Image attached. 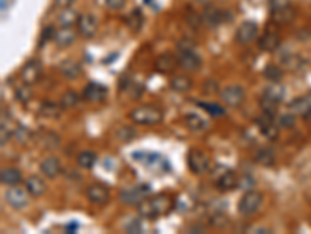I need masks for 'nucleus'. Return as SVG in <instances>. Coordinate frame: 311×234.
<instances>
[{"label":"nucleus","mask_w":311,"mask_h":234,"mask_svg":"<svg viewBox=\"0 0 311 234\" xmlns=\"http://www.w3.org/2000/svg\"><path fill=\"white\" fill-rule=\"evenodd\" d=\"M174 208V200L171 195L159 194L154 197H146L140 205H137V212L142 218L153 220V218L167 215Z\"/></svg>","instance_id":"f257e3e1"},{"label":"nucleus","mask_w":311,"mask_h":234,"mask_svg":"<svg viewBox=\"0 0 311 234\" xmlns=\"http://www.w3.org/2000/svg\"><path fill=\"white\" fill-rule=\"evenodd\" d=\"M129 119L136 125H142V127H153V125H159L163 120V111L160 108L153 106V105H142V106L131 109Z\"/></svg>","instance_id":"f03ea898"},{"label":"nucleus","mask_w":311,"mask_h":234,"mask_svg":"<svg viewBox=\"0 0 311 234\" xmlns=\"http://www.w3.org/2000/svg\"><path fill=\"white\" fill-rule=\"evenodd\" d=\"M187 166L191 174L194 175H204L210 169V158L198 148H191L187 153Z\"/></svg>","instance_id":"7ed1b4c3"},{"label":"nucleus","mask_w":311,"mask_h":234,"mask_svg":"<svg viewBox=\"0 0 311 234\" xmlns=\"http://www.w3.org/2000/svg\"><path fill=\"white\" fill-rule=\"evenodd\" d=\"M261 203H263V195L257 191H248L238 201V212L249 217L261 208Z\"/></svg>","instance_id":"20e7f679"},{"label":"nucleus","mask_w":311,"mask_h":234,"mask_svg":"<svg viewBox=\"0 0 311 234\" xmlns=\"http://www.w3.org/2000/svg\"><path fill=\"white\" fill-rule=\"evenodd\" d=\"M220 97L223 100V103L229 108H238L243 105L244 99H246V94H244V89L238 85H229L226 86L221 92Z\"/></svg>","instance_id":"39448f33"},{"label":"nucleus","mask_w":311,"mask_h":234,"mask_svg":"<svg viewBox=\"0 0 311 234\" xmlns=\"http://www.w3.org/2000/svg\"><path fill=\"white\" fill-rule=\"evenodd\" d=\"M150 192L148 186H134V187H128L120 192V200L128 206H137L146 198V194Z\"/></svg>","instance_id":"423d86ee"},{"label":"nucleus","mask_w":311,"mask_h":234,"mask_svg":"<svg viewBox=\"0 0 311 234\" xmlns=\"http://www.w3.org/2000/svg\"><path fill=\"white\" fill-rule=\"evenodd\" d=\"M86 198L96 206H103L111 198V191L101 183H93L86 189Z\"/></svg>","instance_id":"0eeeda50"},{"label":"nucleus","mask_w":311,"mask_h":234,"mask_svg":"<svg viewBox=\"0 0 311 234\" xmlns=\"http://www.w3.org/2000/svg\"><path fill=\"white\" fill-rule=\"evenodd\" d=\"M28 191L21 186H11L5 192L7 203L14 209H24L28 205Z\"/></svg>","instance_id":"6e6552de"},{"label":"nucleus","mask_w":311,"mask_h":234,"mask_svg":"<svg viewBox=\"0 0 311 234\" xmlns=\"http://www.w3.org/2000/svg\"><path fill=\"white\" fill-rule=\"evenodd\" d=\"M42 75V64L38 59H31L22 67L21 70V80L27 86H33L39 82V78Z\"/></svg>","instance_id":"1a4fd4ad"},{"label":"nucleus","mask_w":311,"mask_h":234,"mask_svg":"<svg viewBox=\"0 0 311 234\" xmlns=\"http://www.w3.org/2000/svg\"><path fill=\"white\" fill-rule=\"evenodd\" d=\"M177 64H179V67L187 70V72H196V70L201 69L202 59L198 53L194 52V49L193 50H182V52H179Z\"/></svg>","instance_id":"9d476101"},{"label":"nucleus","mask_w":311,"mask_h":234,"mask_svg":"<svg viewBox=\"0 0 311 234\" xmlns=\"http://www.w3.org/2000/svg\"><path fill=\"white\" fill-rule=\"evenodd\" d=\"M76 28H78V33L86 38V39H90L96 35V30H98V21L93 14L90 13H84L79 16L78 19V24H76Z\"/></svg>","instance_id":"9b49d317"},{"label":"nucleus","mask_w":311,"mask_h":234,"mask_svg":"<svg viewBox=\"0 0 311 234\" xmlns=\"http://www.w3.org/2000/svg\"><path fill=\"white\" fill-rule=\"evenodd\" d=\"M227 16H229L227 11L218 8V7L210 5V7L204 8V11H202V22L210 28H215V27H218V25H221L223 22L227 21Z\"/></svg>","instance_id":"f8f14e48"},{"label":"nucleus","mask_w":311,"mask_h":234,"mask_svg":"<svg viewBox=\"0 0 311 234\" xmlns=\"http://www.w3.org/2000/svg\"><path fill=\"white\" fill-rule=\"evenodd\" d=\"M81 96H83V99L86 102H89V103H101L108 97V89L101 83L92 82V83H89L84 88V91H83Z\"/></svg>","instance_id":"ddd939ff"},{"label":"nucleus","mask_w":311,"mask_h":234,"mask_svg":"<svg viewBox=\"0 0 311 234\" xmlns=\"http://www.w3.org/2000/svg\"><path fill=\"white\" fill-rule=\"evenodd\" d=\"M257 35H258V27H257V24L252 22V21H246V22H243V24L238 27L235 38H237V42H238V44L248 45V44H251V42L255 41Z\"/></svg>","instance_id":"4468645a"},{"label":"nucleus","mask_w":311,"mask_h":234,"mask_svg":"<svg viewBox=\"0 0 311 234\" xmlns=\"http://www.w3.org/2000/svg\"><path fill=\"white\" fill-rule=\"evenodd\" d=\"M255 123H257L260 133L263 134L266 139L275 140L277 137H279V127L275 125L274 117H269V116L263 114V116H260V117L255 119Z\"/></svg>","instance_id":"2eb2a0df"},{"label":"nucleus","mask_w":311,"mask_h":234,"mask_svg":"<svg viewBox=\"0 0 311 234\" xmlns=\"http://www.w3.org/2000/svg\"><path fill=\"white\" fill-rule=\"evenodd\" d=\"M58 72L64 78H67V80H75V78H78L81 73H83V67H81L78 61H75L72 58H65L58 64Z\"/></svg>","instance_id":"dca6fc26"},{"label":"nucleus","mask_w":311,"mask_h":234,"mask_svg":"<svg viewBox=\"0 0 311 234\" xmlns=\"http://www.w3.org/2000/svg\"><path fill=\"white\" fill-rule=\"evenodd\" d=\"M177 56H174L173 53H160L156 61H154V69L159 73H171L174 72V69L177 67Z\"/></svg>","instance_id":"f3484780"},{"label":"nucleus","mask_w":311,"mask_h":234,"mask_svg":"<svg viewBox=\"0 0 311 234\" xmlns=\"http://www.w3.org/2000/svg\"><path fill=\"white\" fill-rule=\"evenodd\" d=\"M41 172H42L44 177L50 178V180H55L56 177L61 175V172H62L61 161L56 158V156H48V158H45L41 163Z\"/></svg>","instance_id":"a211bd4d"},{"label":"nucleus","mask_w":311,"mask_h":234,"mask_svg":"<svg viewBox=\"0 0 311 234\" xmlns=\"http://www.w3.org/2000/svg\"><path fill=\"white\" fill-rule=\"evenodd\" d=\"M217 189L220 192H231V191H235L237 187L240 186V180L238 177L235 175V172H231L227 170L224 174L217 180Z\"/></svg>","instance_id":"6ab92c4d"},{"label":"nucleus","mask_w":311,"mask_h":234,"mask_svg":"<svg viewBox=\"0 0 311 234\" xmlns=\"http://www.w3.org/2000/svg\"><path fill=\"white\" fill-rule=\"evenodd\" d=\"M76 41V33L72 30V27H61L59 30H56L53 42L61 47V49H65V47H70L73 42Z\"/></svg>","instance_id":"aec40b11"},{"label":"nucleus","mask_w":311,"mask_h":234,"mask_svg":"<svg viewBox=\"0 0 311 234\" xmlns=\"http://www.w3.org/2000/svg\"><path fill=\"white\" fill-rule=\"evenodd\" d=\"M258 47L263 52H275L280 47V38L275 31H266L260 36Z\"/></svg>","instance_id":"412c9836"},{"label":"nucleus","mask_w":311,"mask_h":234,"mask_svg":"<svg viewBox=\"0 0 311 234\" xmlns=\"http://www.w3.org/2000/svg\"><path fill=\"white\" fill-rule=\"evenodd\" d=\"M25 189L28 191V194L31 197H41L44 195L47 186H45V181L39 177V175H31L25 180Z\"/></svg>","instance_id":"4be33fe9"},{"label":"nucleus","mask_w":311,"mask_h":234,"mask_svg":"<svg viewBox=\"0 0 311 234\" xmlns=\"http://www.w3.org/2000/svg\"><path fill=\"white\" fill-rule=\"evenodd\" d=\"M22 181V174L14 167H4L0 170V183L4 186H19Z\"/></svg>","instance_id":"5701e85b"},{"label":"nucleus","mask_w":311,"mask_h":234,"mask_svg":"<svg viewBox=\"0 0 311 234\" xmlns=\"http://www.w3.org/2000/svg\"><path fill=\"white\" fill-rule=\"evenodd\" d=\"M289 111L292 114H299L305 117H311V100L308 97H299L289 103Z\"/></svg>","instance_id":"b1692460"},{"label":"nucleus","mask_w":311,"mask_h":234,"mask_svg":"<svg viewBox=\"0 0 311 234\" xmlns=\"http://www.w3.org/2000/svg\"><path fill=\"white\" fill-rule=\"evenodd\" d=\"M62 113V106L61 103L52 102V100H45L41 106H39V116L45 117V119H58Z\"/></svg>","instance_id":"393cba45"},{"label":"nucleus","mask_w":311,"mask_h":234,"mask_svg":"<svg viewBox=\"0 0 311 234\" xmlns=\"http://www.w3.org/2000/svg\"><path fill=\"white\" fill-rule=\"evenodd\" d=\"M170 88L174 92L184 94V92H188L193 88V80L187 75H174V76H171V80H170Z\"/></svg>","instance_id":"a878e982"},{"label":"nucleus","mask_w":311,"mask_h":234,"mask_svg":"<svg viewBox=\"0 0 311 234\" xmlns=\"http://www.w3.org/2000/svg\"><path fill=\"white\" fill-rule=\"evenodd\" d=\"M294 16H296V11H294L292 7H286V8H282V10H275V11H271V19L274 24H279V25H285V24H289Z\"/></svg>","instance_id":"bb28decb"},{"label":"nucleus","mask_w":311,"mask_h":234,"mask_svg":"<svg viewBox=\"0 0 311 234\" xmlns=\"http://www.w3.org/2000/svg\"><path fill=\"white\" fill-rule=\"evenodd\" d=\"M254 161L258 164V166H263V167H272L274 163H275V154L272 151V148H260L255 151L254 154Z\"/></svg>","instance_id":"cd10ccee"},{"label":"nucleus","mask_w":311,"mask_h":234,"mask_svg":"<svg viewBox=\"0 0 311 234\" xmlns=\"http://www.w3.org/2000/svg\"><path fill=\"white\" fill-rule=\"evenodd\" d=\"M184 125L193 133H199L205 128V120L196 113H188L184 116Z\"/></svg>","instance_id":"c85d7f7f"},{"label":"nucleus","mask_w":311,"mask_h":234,"mask_svg":"<svg viewBox=\"0 0 311 234\" xmlns=\"http://www.w3.org/2000/svg\"><path fill=\"white\" fill-rule=\"evenodd\" d=\"M79 14L73 10V8H64L59 14H58V24L59 27H73L78 24Z\"/></svg>","instance_id":"c756f323"},{"label":"nucleus","mask_w":311,"mask_h":234,"mask_svg":"<svg viewBox=\"0 0 311 234\" xmlns=\"http://www.w3.org/2000/svg\"><path fill=\"white\" fill-rule=\"evenodd\" d=\"M263 96L274 100V102H282L283 96H285V89L280 85V82H275V83H269L265 89H263Z\"/></svg>","instance_id":"7c9ffc66"},{"label":"nucleus","mask_w":311,"mask_h":234,"mask_svg":"<svg viewBox=\"0 0 311 234\" xmlns=\"http://www.w3.org/2000/svg\"><path fill=\"white\" fill-rule=\"evenodd\" d=\"M81 97H83V96H79L76 91L69 89V91H65L62 96H61L59 103H61L62 109H72V108H75V106L79 103V99H81Z\"/></svg>","instance_id":"2f4dec72"},{"label":"nucleus","mask_w":311,"mask_h":234,"mask_svg":"<svg viewBox=\"0 0 311 234\" xmlns=\"http://www.w3.org/2000/svg\"><path fill=\"white\" fill-rule=\"evenodd\" d=\"M258 105L261 108V113L269 116V117H275L277 111H279V102H274V100H271L265 96H261Z\"/></svg>","instance_id":"473e14b6"},{"label":"nucleus","mask_w":311,"mask_h":234,"mask_svg":"<svg viewBox=\"0 0 311 234\" xmlns=\"http://www.w3.org/2000/svg\"><path fill=\"white\" fill-rule=\"evenodd\" d=\"M96 163V154L90 150H86V151H81L78 156H76V164L81 167V169H92Z\"/></svg>","instance_id":"72a5a7b5"},{"label":"nucleus","mask_w":311,"mask_h":234,"mask_svg":"<svg viewBox=\"0 0 311 234\" xmlns=\"http://www.w3.org/2000/svg\"><path fill=\"white\" fill-rule=\"evenodd\" d=\"M125 21H126V25L133 30V31H139L140 28H142V25H143V14L139 11V10H134V11H131L126 18H125Z\"/></svg>","instance_id":"f704fd0d"},{"label":"nucleus","mask_w":311,"mask_h":234,"mask_svg":"<svg viewBox=\"0 0 311 234\" xmlns=\"http://www.w3.org/2000/svg\"><path fill=\"white\" fill-rule=\"evenodd\" d=\"M263 75L268 82L271 83H275V82H280L282 80V76H283V70L282 67L279 66H275V64H268L263 70Z\"/></svg>","instance_id":"c9c22d12"},{"label":"nucleus","mask_w":311,"mask_h":234,"mask_svg":"<svg viewBox=\"0 0 311 234\" xmlns=\"http://www.w3.org/2000/svg\"><path fill=\"white\" fill-rule=\"evenodd\" d=\"M185 21H187V24L191 27V28H199L204 22H202V16H199L198 13L196 11H187V14H185Z\"/></svg>","instance_id":"e433bc0d"},{"label":"nucleus","mask_w":311,"mask_h":234,"mask_svg":"<svg viewBox=\"0 0 311 234\" xmlns=\"http://www.w3.org/2000/svg\"><path fill=\"white\" fill-rule=\"evenodd\" d=\"M55 33H56V30L53 25H48L42 30V33H41V38H39V47H44L48 41H53L55 38Z\"/></svg>","instance_id":"4c0bfd02"},{"label":"nucleus","mask_w":311,"mask_h":234,"mask_svg":"<svg viewBox=\"0 0 311 234\" xmlns=\"http://www.w3.org/2000/svg\"><path fill=\"white\" fill-rule=\"evenodd\" d=\"M199 106H202L204 111H207L210 116H214V117L224 116V109L220 105H215V103H199Z\"/></svg>","instance_id":"58836bf2"},{"label":"nucleus","mask_w":311,"mask_h":234,"mask_svg":"<svg viewBox=\"0 0 311 234\" xmlns=\"http://www.w3.org/2000/svg\"><path fill=\"white\" fill-rule=\"evenodd\" d=\"M16 100L21 102V103H28L31 100V91H30V86L24 85L22 88H19L16 91Z\"/></svg>","instance_id":"ea45409f"},{"label":"nucleus","mask_w":311,"mask_h":234,"mask_svg":"<svg viewBox=\"0 0 311 234\" xmlns=\"http://www.w3.org/2000/svg\"><path fill=\"white\" fill-rule=\"evenodd\" d=\"M117 137L120 140H123V142H128V140L136 137V130L131 128V127H122L117 130Z\"/></svg>","instance_id":"a19ab883"},{"label":"nucleus","mask_w":311,"mask_h":234,"mask_svg":"<svg viewBox=\"0 0 311 234\" xmlns=\"http://www.w3.org/2000/svg\"><path fill=\"white\" fill-rule=\"evenodd\" d=\"M13 136H14L16 139H18L19 142H27V140L31 137V133H30L25 127H18V128L14 130Z\"/></svg>","instance_id":"79ce46f5"},{"label":"nucleus","mask_w":311,"mask_h":234,"mask_svg":"<svg viewBox=\"0 0 311 234\" xmlns=\"http://www.w3.org/2000/svg\"><path fill=\"white\" fill-rule=\"evenodd\" d=\"M269 7H271V11L282 10V8L291 7V0H269Z\"/></svg>","instance_id":"37998d69"},{"label":"nucleus","mask_w":311,"mask_h":234,"mask_svg":"<svg viewBox=\"0 0 311 234\" xmlns=\"http://www.w3.org/2000/svg\"><path fill=\"white\" fill-rule=\"evenodd\" d=\"M294 123H296V117H294V114H283L280 116V125L282 127H286V128H291L294 127Z\"/></svg>","instance_id":"c03bdc74"},{"label":"nucleus","mask_w":311,"mask_h":234,"mask_svg":"<svg viewBox=\"0 0 311 234\" xmlns=\"http://www.w3.org/2000/svg\"><path fill=\"white\" fill-rule=\"evenodd\" d=\"M105 2H106L108 8H111V10H120L125 7L126 0H105Z\"/></svg>","instance_id":"a18cd8bd"},{"label":"nucleus","mask_w":311,"mask_h":234,"mask_svg":"<svg viewBox=\"0 0 311 234\" xmlns=\"http://www.w3.org/2000/svg\"><path fill=\"white\" fill-rule=\"evenodd\" d=\"M11 137V133L8 128H5V123H2V139H0V142H2V145L7 144V140Z\"/></svg>","instance_id":"49530a36"},{"label":"nucleus","mask_w":311,"mask_h":234,"mask_svg":"<svg viewBox=\"0 0 311 234\" xmlns=\"http://www.w3.org/2000/svg\"><path fill=\"white\" fill-rule=\"evenodd\" d=\"M55 4H56V7L58 8H69L72 4H73V0H55Z\"/></svg>","instance_id":"de8ad7c7"},{"label":"nucleus","mask_w":311,"mask_h":234,"mask_svg":"<svg viewBox=\"0 0 311 234\" xmlns=\"http://www.w3.org/2000/svg\"><path fill=\"white\" fill-rule=\"evenodd\" d=\"M252 232H260V234H263V232H271L268 228H254Z\"/></svg>","instance_id":"09e8293b"},{"label":"nucleus","mask_w":311,"mask_h":234,"mask_svg":"<svg viewBox=\"0 0 311 234\" xmlns=\"http://www.w3.org/2000/svg\"><path fill=\"white\" fill-rule=\"evenodd\" d=\"M196 2H199V4H207L209 0H196Z\"/></svg>","instance_id":"8fccbe9b"}]
</instances>
